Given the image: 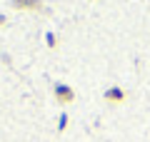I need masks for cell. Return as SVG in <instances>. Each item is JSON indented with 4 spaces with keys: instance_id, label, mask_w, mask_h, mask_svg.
<instances>
[{
    "instance_id": "5",
    "label": "cell",
    "mask_w": 150,
    "mask_h": 142,
    "mask_svg": "<svg viewBox=\"0 0 150 142\" xmlns=\"http://www.w3.org/2000/svg\"><path fill=\"white\" fill-rule=\"evenodd\" d=\"M65 127H68V115L63 112V115H60V120H58V132H63Z\"/></svg>"
},
{
    "instance_id": "2",
    "label": "cell",
    "mask_w": 150,
    "mask_h": 142,
    "mask_svg": "<svg viewBox=\"0 0 150 142\" xmlns=\"http://www.w3.org/2000/svg\"><path fill=\"white\" fill-rule=\"evenodd\" d=\"M103 100L110 102V105H120V102L125 100V90L123 87H108L105 95H103Z\"/></svg>"
},
{
    "instance_id": "1",
    "label": "cell",
    "mask_w": 150,
    "mask_h": 142,
    "mask_svg": "<svg viewBox=\"0 0 150 142\" xmlns=\"http://www.w3.org/2000/svg\"><path fill=\"white\" fill-rule=\"evenodd\" d=\"M53 95H55V100L60 102V105H70V102L75 100V90L70 87V85H65V82H58L53 87Z\"/></svg>"
},
{
    "instance_id": "4",
    "label": "cell",
    "mask_w": 150,
    "mask_h": 142,
    "mask_svg": "<svg viewBox=\"0 0 150 142\" xmlns=\"http://www.w3.org/2000/svg\"><path fill=\"white\" fill-rule=\"evenodd\" d=\"M45 42H48L50 50H55V47H58V37H55L53 32H48V35H45Z\"/></svg>"
},
{
    "instance_id": "6",
    "label": "cell",
    "mask_w": 150,
    "mask_h": 142,
    "mask_svg": "<svg viewBox=\"0 0 150 142\" xmlns=\"http://www.w3.org/2000/svg\"><path fill=\"white\" fill-rule=\"evenodd\" d=\"M0 25H5V15H0Z\"/></svg>"
},
{
    "instance_id": "3",
    "label": "cell",
    "mask_w": 150,
    "mask_h": 142,
    "mask_svg": "<svg viewBox=\"0 0 150 142\" xmlns=\"http://www.w3.org/2000/svg\"><path fill=\"white\" fill-rule=\"evenodd\" d=\"M15 10H43V0H13Z\"/></svg>"
}]
</instances>
